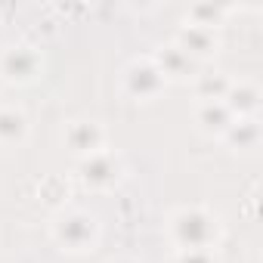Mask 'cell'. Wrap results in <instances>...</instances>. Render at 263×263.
<instances>
[{"label":"cell","mask_w":263,"mask_h":263,"mask_svg":"<svg viewBox=\"0 0 263 263\" xmlns=\"http://www.w3.org/2000/svg\"><path fill=\"white\" fill-rule=\"evenodd\" d=\"M31 134V121L19 105H0V149H19Z\"/></svg>","instance_id":"obj_9"},{"label":"cell","mask_w":263,"mask_h":263,"mask_svg":"<svg viewBox=\"0 0 263 263\" xmlns=\"http://www.w3.org/2000/svg\"><path fill=\"white\" fill-rule=\"evenodd\" d=\"M229 13H232V7H226V4H192V7L186 10V19H183V22L217 31V28L226 25Z\"/></svg>","instance_id":"obj_14"},{"label":"cell","mask_w":263,"mask_h":263,"mask_svg":"<svg viewBox=\"0 0 263 263\" xmlns=\"http://www.w3.org/2000/svg\"><path fill=\"white\" fill-rule=\"evenodd\" d=\"M74 174H78V183L84 189H90V192H108V189H115L121 183L124 164H121V158L111 149H105L99 155H90V158L78 161Z\"/></svg>","instance_id":"obj_6"},{"label":"cell","mask_w":263,"mask_h":263,"mask_svg":"<svg viewBox=\"0 0 263 263\" xmlns=\"http://www.w3.org/2000/svg\"><path fill=\"white\" fill-rule=\"evenodd\" d=\"M260 102H263V93L254 81H232V87L223 99V105L232 111V118H257Z\"/></svg>","instance_id":"obj_10"},{"label":"cell","mask_w":263,"mask_h":263,"mask_svg":"<svg viewBox=\"0 0 263 263\" xmlns=\"http://www.w3.org/2000/svg\"><path fill=\"white\" fill-rule=\"evenodd\" d=\"M44 74V53L31 44H10L0 50V81L25 87Z\"/></svg>","instance_id":"obj_4"},{"label":"cell","mask_w":263,"mask_h":263,"mask_svg":"<svg viewBox=\"0 0 263 263\" xmlns=\"http://www.w3.org/2000/svg\"><path fill=\"white\" fill-rule=\"evenodd\" d=\"M149 59L158 65V71L164 74V81H167V84H171V81H177V84H189V81H195V74L201 71V65H198L186 50H180L174 41L161 44Z\"/></svg>","instance_id":"obj_7"},{"label":"cell","mask_w":263,"mask_h":263,"mask_svg":"<svg viewBox=\"0 0 263 263\" xmlns=\"http://www.w3.org/2000/svg\"><path fill=\"white\" fill-rule=\"evenodd\" d=\"M62 146L68 149V155L84 161L108 149V130L96 118H74L62 127Z\"/></svg>","instance_id":"obj_5"},{"label":"cell","mask_w":263,"mask_h":263,"mask_svg":"<svg viewBox=\"0 0 263 263\" xmlns=\"http://www.w3.org/2000/svg\"><path fill=\"white\" fill-rule=\"evenodd\" d=\"M174 44H177L180 50H186L198 65H201V62H208V59H214V56L223 50V41H220V34H217V31L201 28V25H189V22H183V25L177 28Z\"/></svg>","instance_id":"obj_8"},{"label":"cell","mask_w":263,"mask_h":263,"mask_svg":"<svg viewBox=\"0 0 263 263\" xmlns=\"http://www.w3.org/2000/svg\"><path fill=\"white\" fill-rule=\"evenodd\" d=\"M232 87V78L226 71H198L195 81H192V90L198 96V102H223L226 93Z\"/></svg>","instance_id":"obj_13"},{"label":"cell","mask_w":263,"mask_h":263,"mask_svg":"<svg viewBox=\"0 0 263 263\" xmlns=\"http://www.w3.org/2000/svg\"><path fill=\"white\" fill-rule=\"evenodd\" d=\"M50 238L65 254H87L99 241V220L81 208H62L50 220Z\"/></svg>","instance_id":"obj_2"},{"label":"cell","mask_w":263,"mask_h":263,"mask_svg":"<svg viewBox=\"0 0 263 263\" xmlns=\"http://www.w3.org/2000/svg\"><path fill=\"white\" fill-rule=\"evenodd\" d=\"M223 143L232 152H254L260 146V121L257 118H235L232 127L226 130Z\"/></svg>","instance_id":"obj_12"},{"label":"cell","mask_w":263,"mask_h":263,"mask_svg":"<svg viewBox=\"0 0 263 263\" xmlns=\"http://www.w3.org/2000/svg\"><path fill=\"white\" fill-rule=\"evenodd\" d=\"M232 121L235 118L223 102H198V108H195V127L211 140H223L226 130L232 127Z\"/></svg>","instance_id":"obj_11"},{"label":"cell","mask_w":263,"mask_h":263,"mask_svg":"<svg viewBox=\"0 0 263 263\" xmlns=\"http://www.w3.org/2000/svg\"><path fill=\"white\" fill-rule=\"evenodd\" d=\"M167 241L174 251H217L223 238L220 217L204 204H183L167 214Z\"/></svg>","instance_id":"obj_1"},{"label":"cell","mask_w":263,"mask_h":263,"mask_svg":"<svg viewBox=\"0 0 263 263\" xmlns=\"http://www.w3.org/2000/svg\"><path fill=\"white\" fill-rule=\"evenodd\" d=\"M105 263H137V260H130V257H115V260H105Z\"/></svg>","instance_id":"obj_16"},{"label":"cell","mask_w":263,"mask_h":263,"mask_svg":"<svg viewBox=\"0 0 263 263\" xmlns=\"http://www.w3.org/2000/svg\"><path fill=\"white\" fill-rule=\"evenodd\" d=\"M167 90L164 74L158 71V65L143 56V59H130L121 71V93L134 102H155L161 93Z\"/></svg>","instance_id":"obj_3"},{"label":"cell","mask_w":263,"mask_h":263,"mask_svg":"<svg viewBox=\"0 0 263 263\" xmlns=\"http://www.w3.org/2000/svg\"><path fill=\"white\" fill-rule=\"evenodd\" d=\"M171 263H220L217 251H174Z\"/></svg>","instance_id":"obj_15"}]
</instances>
